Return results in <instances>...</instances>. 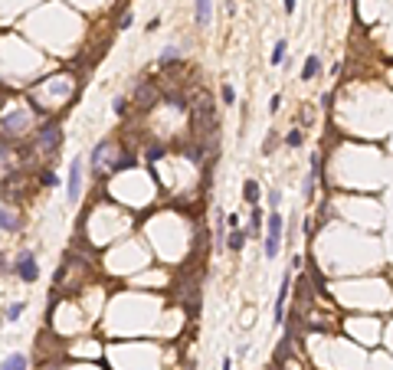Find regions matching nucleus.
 Returning a JSON list of instances; mask_svg holds the SVG:
<instances>
[{
  "label": "nucleus",
  "mask_w": 393,
  "mask_h": 370,
  "mask_svg": "<svg viewBox=\"0 0 393 370\" xmlns=\"http://www.w3.org/2000/svg\"><path fill=\"white\" fill-rule=\"evenodd\" d=\"M194 134L196 141H213L217 138V105L207 92H200V98L194 102Z\"/></svg>",
  "instance_id": "f257e3e1"
},
{
  "label": "nucleus",
  "mask_w": 393,
  "mask_h": 370,
  "mask_svg": "<svg viewBox=\"0 0 393 370\" xmlns=\"http://www.w3.org/2000/svg\"><path fill=\"white\" fill-rule=\"evenodd\" d=\"M59 144H63V128H59V121L46 118L43 125L36 128V151L53 157V154L59 151Z\"/></svg>",
  "instance_id": "f03ea898"
},
{
  "label": "nucleus",
  "mask_w": 393,
  "mask_h": 370,
  "mask_svg": "<svg viewBox=\"0 0 393 370\" xmlns=\"http://www.w3.org/2000/svg\"><path fill=\"white\" fill-rule=\"evenodd\" d=\"M282 233H285V223H282V213L272 210L269 217H265V259H275L279 249H282Z\"/></svg>",
  "instance_id": "7ed1b4c3"
},
{
  "label": "nucleus",
  "mask_w": 393,
  "mask_h": 370,
  "mask_svg": "<svg viewBox=\"0 0 393 370\" xmlns=\"http://www.w3.org/2000/svg\"><path fill=\"white\" fill-rule=\"evenodd\" d=\"M10 272L20 279V282H26V285H33L36 279H40V262H36V252L33 249H23L17 259L10 262Z\"/></svg>",
  "instance_id": "20e7f679"
},
{
  "label": "nucleus",
  "mask_w": 393,
  "mask_h": 370,
  "mask_svg": "<svg viewBox=\"0 0 393 370\" xmlns=\"http://www.w3.org/2000/svg\"><path fill=\"white\" fill-rule=\"evenodd\" d=\"M66 196H69V203H79V196H82V161H72V164H69Z\"/></svg>",
  "instance_id": "39448f33"
},
{
  "label": "nucleus",
  "mask_w": 393,
  "mask_h": 370,
  "mask_svg": "<svg viewBox=\"0 0 393 370\" xmlns=\"http://www.w3.org/2000/svg\"><path fill=\"white\" fill-rule=\"evenodd\" d=\"M0 128H3V138H20L23 128H26V115L17 111V115H0Z\"/></svg>",
  "instance_id": "423d86ee"
},
{
  "label": "nucleus",
  "mask_w": 393,
  "mask_h": 370,
  "mask_svg": "<svg viewBox=\"0 0 393 370\" xmlns=\"http://www.w3.org/2000/svg\"><path fill=\"white\" fill-rule=\"evenodd\" d=\"M288 292H292V275L282 279V288H279V302H275V315H272V325L279 327L285 321V302H288Z\"/></svg>",
  "instance_id": "0eeeda50"
},
{
  "label": "nucleus",
  "mask_w": 393,
  "mask_h": 370,
  "mask_svg": "<svg viewBox=\"0 0 393 370\" xmlns=\"http://www.w3.org/2000/svg\"><path fill=\"white\" fill-rule=\"evenodd\" d=\"M134 102H138V109H154V102H157L154 82H141V86L134 88Z\"/></svg>",
  "instance_id": "6e6552de"
},
{
  "label": "nucleus",
  "mask_w": 393,
  "mask_h": 370,
  "mask_svg": "<svg viewBox=\"0 0 393 370\" xmlns=\"http://www.w3.org/2000/svg\"><path fill=\"white\" fill-rule=\"evenodd\" d=\"M210 17H213V0H194V20H196V26H210Z\"/></svg>",
  "instance_id": "1a4fd4ad"
},
{
  "label": "nucleus",
  "mask_w": 393,
  "mask_h": 370,
  "mask_svg": "<svg viewBox=\"0 0 393 370\" xmlns=\"http://www.w3.org/2000/svg\"><path fill=\"white\" fill-rule=\"evenodd\" d=\"M318 72H321V59H318V56H308L305 65H302V82H311Z\"/></svg>",
  "instance_id": "9d476101"
},
{
  "label": "nucleus",
  "mask_w": 393,
  "mask_h": 370,
  "mask_svg": "<svg viewBox=\"0 0 393 370\" xmlns=\"http://www.w3.org/2000/svg\"><path fill=\"white\" fill-rule=\"evenodd\" d=\"M246 236H249L246 229H233V233L226 236V246H229L233 252H242V246H246Z\"/></svg>",
  "instance_id": "9b49d317"
},
{
  "label": "nucleus",
  "mask_w": 393,
  "mask_h": 370,
  "mask_svg": "<svg viewBox=\"0 0 393 370\" xmlns=\"http://www.w3.org/2000/svg\"><path fill=\"white\" fill-rule=\"evenodd\" d=\"M0 370H26V354H10V357H3Z\"/></svg>",
  "instance_id": "f8f14e48"
},
{
  "label": "nucleus",
  "mask_w": 393,
  "mask_h": 370,
  "mask_svg": "<svg viewBox=\"0 0 393 370\" xmlns=\"http://www.w3.org/2000/svg\"><path fill=\"white\" fill-rule=\"evenodd\" d=\"M285 49H288V43H285V40H275L272 56H269V63H272V65H285Z\"/></svg>",
  "instance_id": "ddd939ff"
},
{
  "label": "nucleus",
  "mask_w": 393,
  "mask_h": 370,
  "mask_svg": "<svg viewBox=\"0 0 393 370\" xmlns=\"http://www.w3.org/2000/svg\"><path fill=\"white\" fill-rule=\"evenodd\" d=\"M242 196H246V203H259V196H262V190H259V184L256 180H246V187H242Z\"/></svg>",
  "instance_id": "4468645a"
},
{
  "label": "nucleus",
  "mask_w": 393,
  "mask_h": 370,
  "mask_svg": "<svg viewBox=\"0 0 393 370\" xmlns=\"http://www.w3.org/2000/svg\"><path fill=\"white\" fill-rule=\"evenodd\" d=\"M252 233H256L252 239H259L262 233H265V219H262V210H259V203L252 207Z\"/></svg>",
  "instance_id": "2eb2a0df"
},
{
  "label": "nucleus",
  "mask_w": 393,
  "mask_h": 370,
  "mask_svg": "<svg viewBox=\"0 0 393 370\" xmlns=\"http://www.w3.org/2000/svg\"><path fill=\"white\" fill-rule=\"evenodd\" d=\"M164 102H167V105H174L177 111H187V109H190V105H187V98L180 95V92H164Z\"/></svg>",
  "instance_id": "dca6fc26"
},
{
  "label": "nucleus",
  "mask_w": 393,
  "mask_h": 370,
  "mask_svg": "<svg viewBox=\"0 0 393 370\" xmlns=\"http://www.w3.org/2000/svg\"><path fill=\"white\" fill-rule=\"evenodd\" d=\"M0 229H10V233H13V229H20V219L13 217V213H7L3 207H0Z\"/></svg>",
  "instance_id": "f3484780"
},
{
  "label": "nucleus",
  "mask_w": 393,
  "mask_h": 370,
  "mask_svg": "<svg viewBox=\"0 0 393 370\" xmlns=\"http://www.w3.org/2000/svg\"><path fill=\"white\" fill-rule=\"evenodd\" d=\"M302 141H305V134H302V131H288V134H285V148H302Z\"/></svg>",
  "instance_id": "a211bd4d"
},
{
  "label": "nucleus",
  "mask_w": 393,
  "mask_h": 370,
  "mask_svg": "<svg viewBox=\"0 0 393 370\" xmlns=\"http://www.w3.org/2000/svg\"><path fill=\"white\" fill-rule=\"evenodd\" d=\"M23 308H26V302H13V305L3 311V318H7V321H17V318L23 315Z\"/></svg>",
  "instance_id": "6ab92c4d"
},
{
  "label": "nucleus",
  "mask_w": 393,
  "mask_h": 370,
  "mask_svg": "<svg viewBox=\"0 0 393 370\" xmlns=\"http://www.w3.org/2000/svg\"><path fill=\"white\" fill-rule=\"evenodd\" d=\"M177 56H180V53H177V46H167V49L161 53V59H157V63H161V65H171V63H177Z\"/></svg>",
  "instance_id": "aec40b11"
},
{
  "label": "nucleus",
  "mask_w": 393,
  "mask_h": 370,
  "mask_svg": "<svg viewBox=\"0 0 393 370\" xmlns=\"http://www.w3.org/2000/svg\"><path fill=\"white\" fill-rule=\"evenodd\" d=\"M315 180H318V174H311V171H308V177H305V187H302L305 200H311V196H315Z\"/></svg>",
  "instance_id": "412c9836"
},
{
  "label": "nucleus",
  "mask_w": 393,
  "mask_h": 370,
  "mask_svg": "<svg viewBox=\"0 0 393 370\" xmlns=\"http://www.w3.org/2000/svg\"><path fill=\"white\" fill-rule=\"evenodd\" d=\"M111 109H115V115H128V98L118 95L115 102H111Z\"/></svg>",
  "instance_id": "4be33fe9"
},
{
  "label": "nucleus",
  "mask_w": 393,
  "mask_h": 370,
  "mask_svg": "<svg viewBox=\"0 0 393 370\" xmlns=\"http://www.w3.org/2000/svg\"><path fill=\"white\" fill-rule=\"evenodd\" d=\"M40 180H43V187H59V177H56L53 171H43V174H40Z\"/></svg>",
  "instance_id": "5701e85b"
},
{
  "label": "nucleus",
  "mask_w": 393,
  "mask_h": 370,
  "mask_svg": "<svg viewBox=\"0 0 393 370\" xmlns=\"http://www.w3.org/2000/svg\"><path fill=\"white\" fill-rule=\"evenodd\" d=\"M161 154H164V144H151V148L144 151V157H148V161H157Z\"/></svg>",
  "instance_id": "b1692460"
},
{
  "label": "nucleus",
  "mask_w": 393,
  "mask_h": 370,
  "mask_svg": "<svg viewBox=\"0 0 393 370\" xmlns=\"http://www.w3.org/2000/svg\"><path fill=\"white\" fill-rule=\"evenodd\" d=\"M233 102H236V88L223 86V105H233Z\"/></svg>",
  "instance_id": "393cba45"
},
{
  "label": "nucleus",
  "mask_w": 393,
  "mask_h": 370,
  "mask_svg": "<svg viewBox=\"0 0 393 370\" xmlns=\"http://www.w3.org/2000/svg\"><path fill=\"white\" fill-rule=\"evenodd\" d=\"M279 109H282V95L275 92V95L269 98V111H272V115H275V111H279Z\"/></svg>",
  "instance_id": "a878e982"
},
{
  "label": "nucleus",
  "mask_w": 393,
  "mask_h": 370,
  "mask_svg": "<svg viewBox=\"0 0 393 370\" xmlns=\"http://www.w3.org/2000/svg\"><path fill=\"white\" fill-rule=\"evenodd\" d=\"M7 154H10V138H3V134H0V161H3Z\"/></svg>",
  "instance_id": "bb28decb"
},
{
  "label": "nucleus",
  "mask_w": 393,
  "mask_h": 370,
  "mask_svg": "<svg viewBox=\"0 0 393 370\" xmlns=\"http://www.w3.org/2000/svg\"><path fill=\"white\" fill-rule=\"evenodd\" d=\"M272 148H275V131L269 134V138H265V144H262V151H265V154H272Z\"/></svg>",
  "instance_id": "cd10ccee"
},
{
  "label": "nucleus",
  "mask_w": 393,
  "mask_h": 370,
  "mask_svg": "<svg viewBox=\"0 0 393 370\" xmlns=\"http://www.w3.org/2000/svg\"><path fill=\"white\" fill-rule=\"evenodd\" d=\"M131 23H134V17H131V13H125V17H121V26H118V30H131Z\"/></svg>",
  "instance_id": "c85d7f7f"
},
{
  "label": "nucleus",
  "mask_w": 393,
  "mask_h": 370,
  "mask_svg": "<svg viewBox=\"0 0 393 370\" xmlns=\"http://www.w3.org/2000/svg\"><path fill=\"white\" fill-rule=\"evenodd\" d=\"M279 200H282V194H279V190H272V194H269V203H272V210L279 207Z\"/></svg>",
  "instance_id": "c756f323"
},
{
  "label": "nucleus",
  "mask_w": 393,
  "mask_h": 370,
  "mask_svg": "<svg viewBox=\"0 0 393 370\" xmlns=\"http://www.w3.org/2000/svg\"><path fill=\"white\" fill-rule=\"evenodd\" d=\"M282 7H285V13H295V0H282Z\"/></svg>",
  "instance_id": "7c9ffc66"
},
{
  "label": "nucleus",
  "mask_w": 393,
  "mask_h": 370,
  "mask_svg": "<svg viewBox=\"0 0 393 370\" xmlns=\"http://www.w3.org/2000/svg\"><path fill=\"white\" fill-rule=\"evenodd\" d=\"M0 272H7V259L3 256H0Z\"/></svg>",
  "instance_id": "2f4dec72"
}]
</instances>
